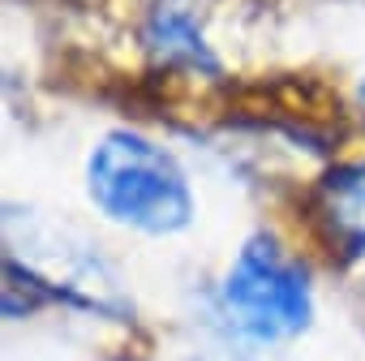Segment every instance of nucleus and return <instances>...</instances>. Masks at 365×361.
<instances>
[{
    "mask_svg": "<svg viewBox=\"0 0 365 361\" xmlns=\"http://www.w3.org/2000/svg\"><path fill=\"white\" fill-rule=\"evenodd\" d=\"M95 207L138 233H180L194 220V194L180 163L142 133L116 129L86 159Z\"/></svg>",
    "mask_w": 365,
    "mask_h": 361,
    "instance_id": "1",
    "label": "nucleus"
},
{
    "mask_svg": "<svg viewBox=\"0 0 365 361\" xmlns=\"http://www.w3.org/2000/svg\"><path fill=\"white\" fill-rule=\"evenodd\" d=\"M224 310L232 327L258 344H275L288 335H301L314 318V297L305 271L284 258V250L267 237H254L228 280H224Z\"/></svg>",
    "mask_w": 365,
    "mask_h": 361,
    "instance_id": "2",
    "label": "nucleus"
},
{
    "mask_svg": "<svg viewBox=\"0 0 365 361\" xmlns=\"http://www.w3.org/2000/svg\"><path fill=\"white\" fill-rule=\"evenodd\" d=\"M146 48L155 52V61L176 69H202V73L220 69L185 0H155V9L146 18Z\"/></svg>",
    "mask_w": 365,
    "mask_h": 361,
    "instance_id": "3",
    "label": "nucleus"
},
{
    "mask_svg": "<svg viewBox=\"0 0 365 361\" xmlns=\"http://www.w3.org/2000/svg\"><path fill=\"white\" fill-rule=\"evenodd\" d=\"M318 220L348 258L365 254V163L335 168L318 185Z\"/></svg>",
    "mask_w": 365,
    "mask_h": 361,
    "instance_id": "4",
    "label": "nucleus"
},
{
    "mask_svg": "<svg viewBox=\"0 0 365 361\" xmlns=\"http://www.w3.org/2000/svg\"><path fill=\"white\" fill-rule=\"evenodd\" d=\"M361 103H365V86H361Z\"/></svg>",
    "mask_w": 365,
    "mask_h": 361,
    "instance_id": "5",
    "label": "nucleus"
}]
</instances>
